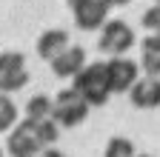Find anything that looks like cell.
Wrapping results in <instances>:
<instances>
[{
  "mask_svg": "<svg viewBox=\"0 0 160 157\" xmlns=\"http://www.w3.org/2000/svg\"><path fill=\"white\" fill-rule=\"evenodd\" d=\"M97 46H100V52L120 57V54H126L134 46V32L123 20H106L103 26H100V40H97Z\"/></svg>",
  "mask_w": 160,
  "mask_h": 157,
  "instance_id": "3957f363",
  "label": "cell"
},
{
  "mask_svg": "<svg viewBox=\"0 0 160 157\" xmlns=\"http://www.w3.org/2000/svg\"><path fill=\"white\" fill-rule=\"evenodd\" d=\"M29 83V69L26 57L20 52H3L0 54V94L17 91Z\"/></svg>",
  "mask_w": 160,
  "mask_h": 157,
  "instance_id": "277c9868",
  "label": "cell"
},
{
  "mask_svg": "<svg viewBox=\"0 0 160 157\" xmlns=\"http://www.w3.org/2000/svg\"><path fill=\"white\" fill-rule=\"evenodd\" d=\"M134 157H149V154H134Z\"/></svg>",
  "mask_w": 160,
  "mask_h": 157,
  "instance_id": "44dd1931",
  "label": "cell"
},
{
  "mask_svg": "<svg viewBox=\"0 0 160 157\" xmlns=\"http://www.w3.org/2000/svg\"><path fill=\"white\" fill-rule=\"evenodd\" d=\"M143 54H160V32H152L143 37V43H140Z\"/></svg>",
  "mask_w": 160,
  "mask_h": 157,
  "instance_id": "e0dca14e",
  "label": "cell"
},
{
  "mask_svg": "<svg viewBox=\"0 0 160 157\" xmlns=\"http://www.w3.org/2000/svg\"><path fill=\"white\" fill-rule=\"evenodd\" d=\"M103 157H134V143L126 137H109Z\"/></svg>",
  "mask_w": 160,
  "mask_h": 157,
  "instance_id": "7c38bea8",
  "label": "cell"
},
{
  "mask_svg": "<svg viewBox=\"0 0 160 157\" xmlns=\"http://www.w3.org/2000/svg\"><path fill=\"white\" fill-rule=\"evenodd\" d=\"M57 123L52 120V117H46V120H37V137L43 146H54L57 143Z\"/></svg>",
  "mask_w": 160,
  "mask_h": 157,
  "instance_id": "5bb4252c",
  "label": "cell"
},
{
  "mask_svg": "<svg viewBox=\"0 0 160 157\" xmlns=\"http://www.w3.org/2000/svg\"><path fill=\"white\" fill-rule=\"evenodd\" d=\"M74 26L83 29V32H97L100 26L106 23V14H109V6L103 0H83L77 3L74 9Z\"/></svg>",
  "mask_w": 160,
  "mask_h": 157,
  "instance_id": "52a82bcc",
  "label": "cell"
},
{
  "mask_svg": "<svg viewBox=\"0 0 160 157\" xmlns=\"http://www.w3.org/2000/svg\"><path fill=\"white\" fill-rule=\"evenodd\" d=\"M17 123V106L12 103V97L0 94V131H9Z\"/></svg>",
  "mask_w": 160,
  "mask_h": 157,
  "instance_id": "4fadbf2b",
  "label": "cell"
},
{
  "mask_svg": "<svg viewBox=\"0 0 160 157\" xmlns=\"http://www.w3.org/2000/svg\"><path fill=\"white\" fill-rule=\"evenodd\" d=\"M129 100L137 109H157L160 106V80L157 77H137L129 89Z\"/></svg>",
  "mask_w": 160,
  "mask_h": 157,
  "instance_id": "ba28073f",
  "label": "cell"
},
{
  "mask_svg": "<svg viewBox=\"0 0 160 157\" xmlns=\"http://www.w3.org/2000/svg\"><path fill=\"white\" fill-rule=\"evenodd\" d=\"M0 157H3V149H0Z\"/></svg>",
  "mask_w": 160,
  "mask_h": 157,
  "instance_id": "603a6c76",
  "label": "cell"
},
{
  "mask_svg": "<svg viewBox=\"0 0 160 157\" xmlns=\"http://www.w3.org/2000/svg\"><path fill=\"white\" fill-rule=\"evenodd\" d=\"M140 69L146 71V77H157L160 80V54H143Z\"/></svg>",
  "mask_w": 160,
  "mask_h": 157,
  "instance_id": "9a60e30c",
  "label": "cell"
},
{
  "mask_svg": "<svg viewBox=\"0 0 160 157\" xmlns=\"http://www.w3.org/2000/svg\"><path fill=\"white\" fill-rule=\"evenodd\" d=\"M49 114H52V97L46 94H34L26 103V117H32V120H46Z\"/></svg>",
  "mask_w": 160,
  "mask_h": 157,
  "instance_id": "8fae6325",
  "label": "cell"
},
{
  "mask_svg": "<svg viewBox=\"0 0 160 157\" xmlns=\"http://www.w3.org/2000/svg\"><path fill=\"white\" fill-rule=\"evenodd\" d=\"M140 20H143V26H146L149 32H160V6H149Z\"/></svg>",
  "mask_w": 160,
  "mask_h": 157,
  "instance_id": "2e32d148",
  "label": "cell"
},
{
  "mask_svg": "<svg viewBox=\"0 0 160 157\" xmlns=\"http://www.w3.org/2000/svg\"><path fill=\"white\" fill-rule=\"evenodd\" d=\"M69 49V34L63 29H49L40 34V40H37V54L43 57V60H54L57 54H63Z\"/></svg>",
  "mask_w": 160,
  "mask_h": 157,
  "instance_id": "30bf717a",
  "label": "cell"
},
{
  "mask_svg": "<svg viewBox=\"0 0 160 157\" xmlns=\"http://www.w3.org/2000/svg\"><path fill=\"white\" fill-rule=\"evenodd\" d=\"M154 6H160V0H154Z\"/></svg>",
  "mask_w": 160,
  "mask_h": 157,
  "instance_id": "7402d4cb",
  "label": "cell"
},
{
  "mask_svg": "<svg viewBox=\"0 0 160 157\" xmlns=\"http://www.w3.org/2000/svg\"><path fill=\"white\" fill-rule=\"evenodd\" d=\"M66 3H69V9H74L77 3H83V0H66Z\"/></svg>",
  "mask_w": 160,
  "mask_h": 157,
  "instance_id": "ffe728a7",
  "label": "cell"
},
{
  "mask_svg": "<svg viewBox=\"0 0 160 157\" xmlns=\"http://www.w3.org/2000/svg\"><path fill=\"white\" fill-rule=\"evenodd\" d=\"M49 66H52V71L57 77H74L80 69L86 66V52L80 49V46H69L63 54H57Z\"/></svg>",
  "mask_w": 160,
  "mask_h": 157,
  "instance_id": "9c48e42d",
  "label": "cell"
},
{
  "mask_svg": "<svg viewBox=\"0 0 160 157\" xmlns=\"http://www.w3.org/2000/svg\"><path fill=\"white\" fill-rule=\"evenodd\" d=\"M103 3L112 9V6H126V3H132V0H103Z\"/></svg>",
  "mask_w": 160,
  "mask_h": 157,
  "instance_id": "d6986e66",
  "label": "cell"
},
{
  "mask_svg": "<svg viewBox=\"0 0 160 157\" xmlns=\"http://www.w3.org/2000/svg\"><path fill=\"white\" fill-rule=\"evenodd\" d=\"M37 157H66V154H63V151H57V149H49V146H43V149L37 151Z\"/></svg>",
  "mask_w": 160,
  "mask_h": 157,
  "instance_id": "ac0fdd59",
  "label": "cell"
},
{
  "mask_svg": "<svg viewBox=\"0 0 160 157\" xmlns=\"http://www.w3.org/2000/svg\"><path fill=\"white\" fill-rule=\"evenodd\" d=\"M89 103L83 100V94L74 91V89H63L57 91V97L52 100V120L57 126H80L89 117Z\"/></svg>",
  "mask_w": 160,
  "mask_h": 157,
  "instance_id": "7a4b0ae2",
  "label": "cell"
},
{
  "mask_svg": "<svg viewBox=\"0 0 160 157\" xmlns=\"http://www.w3.org/2000/svg\"><path fill=\"white\" fill-rule=\"evenodd\" d=\"M72 89L83 94V100L89 106H103L109 103V80H106V63H86L74 77H72Z\"/></svg>",
  "mask_w": 160,
  "mask_h": 157,
  "instance_id": "6da1fadb",
  "label": "cell"
},
{
  "mask_svg": "<svg viewBox=\"0 0 160 157\" xmlns=\"http://www.w3.org/2000/svg\"><path fill=\"white\" fill-rule=\"evenodd\" d=\"M29 157H37V154H29Z\"/></svg>",
  "mask_w": 160,
  "mask_h": 157,
  "instance_id": "cb8c5ba5",
  "label": "cell"
},
{
  "mask_svg": "<svg viewBox=\"0 0 160 157\" xmlns=\"http://www.w3.org/2000/svg\"><path fill=\"white\" fill-rule=\"evenodd\" d=\"M137 77H140V66L129 57H112L106 63V80H109L112 94H126Z\"/></svg>",
  "mask_w": 160,
  "mask_h": 157,
  "instance_id": "8992f818",
  "label": "cell"
},
{
  "mask_svg": "<svg viewBox=\"0 0 160 157\" xmlns=\"http://www.w3.org/2000/svg\"><path fill=\"white\" fill-rule=\"evenodd\" d=\"M6 149L12 151V157H29V154H37L40 149H43V143H40V137H37V120L26 117L23 123H14Z\"/></svg>",
  "mask_w": 160,
  "mask_h": 157,
  "instance_id": "5b68a950",
  "label": "cell"
}]
</instances>
